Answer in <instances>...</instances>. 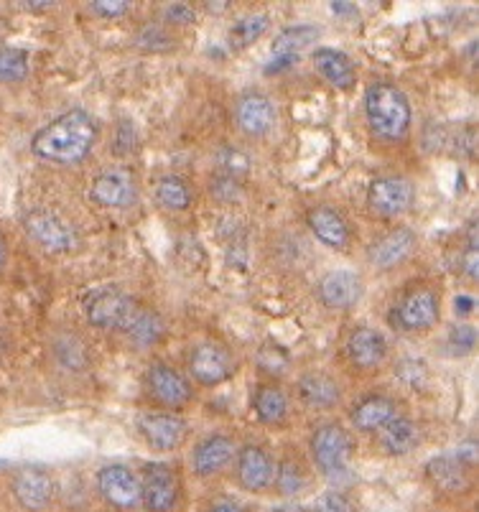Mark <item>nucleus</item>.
<instances>
[{"instance_id":"obj_42","label":"nucleus","mask_w":479,"mask_h":512,"mask_svg":"<svg viewBox=\"0 0 479 512\" xmlns=\"http://www.w3.org/2000/svg\"><path fill=\"white\" fill-rule=\"evenodd\" d=\"M166 21L169 23H179V26H189V23L197 21V13H194L192 6H186V3H171L166 6Z\"/></svg>"},{"instance_id":"obj_25","label":"nucleus","mask_w":479,"mask_h":512,"mask_svg":"<svg viewBox=\"0 0 479 512\" xmlns=\"http://www.w3.org/2000/svg\"><path fill=\"white\" fill-rule=\"evenodd\" d=\"M378 441H380V449H383L388 456H406L418 446V441H421V431H418L416 421H411V418L395 416L393 421H388L383 428H380Z\"/></svg>"},{"instance_id":"obj_46","label":"nucleus","mask_w":479,"mask_h":512,"mask_svg":"<svg viewBox=\"0 0 479 512\" xmlns=\"http://www.w3.org/2000/svg\"><path fill=\"white\" fill-rule=\"evenodd\" d=\"M271 512H306V510L301 505H294V502H288V505L276 507V510H271Z\"/></svg>"},{"instance_id":"obj_27","label":"nucleus","mask_w":479,"mask_h":512,"mask_svg":"<svg viewBox=\"0 0 479 512\" xmlns=\"http://www.w3.org/2000/svg\"><path fill=\"white\" fill-rule=\"evenodd\" d=\"M123 334L130 339L133 347L151 349L166 337V321L164 316L156 314V311L141 309V306H138L136 316L130 319V324L125 327Z\"/></svg>"},{"instance_id":"obj_33","label":"nucleus","mask_w":479,"mask_h":512,"mask_svg":"<svg viewBox=\"0 0 479 512\" xmlns=\"http://www.w3.org/2000/svg\"><path fill=\"white\" fill-rule=\"evenodd\" d=\"M273 479H276L278 492H281V495H286V497L299 495V492L306 487L304 467H301L296 459H291V456H286V459L278 464L276 472H273Z\"/></svg>"},{"instance_id":"obj_32","label":"nucleus","mask_w":479,"mask_h":512,"mask_svg":"<svg viewBox=\"0 0 479 512\" xmlns=\"http://www.w3.org/2000/svg\"><path fill=\"white\" fill-rule=\"evenodd\" d=\"M29 77V54L16 46H0V85H13Z\"/></svg>"},{"instance_id":"obj_16","label":"nucleus","mask_w":479,"mask_h":512,"mask_svg":"<svg viewBox=\"0 0 479 512\" xmlns=\"http://www.w3.org/2000/svg\"><path fill=\"white\" fill-rule=\"evenodd\" d=\"M138 434L153 451H174L186 439V421L171 411H151L138 418Z\"/></svg>"},{"instance_id":"obj_21","label":"nucleus","mask_w":479,"mask_h":512,"mask_svg":"<svg viewBox=\"0 0 479 512\" xmlns=\"http://www.w3.org/2000/svg\"><path fill=\"white\" fill-rule=\"evenodd\" d=\"M296 395L311 411H332L342 403V385L329 372L309 370L299 377Z\"/></svg>"},{"instance_id":"obj_11","label":"nucleus","mask_w":479,"mask_h":512,"mask_svg":"<svg viewBox=\"0 0 479 512\" xmlns=\"http://www.w3.org/2000/svg\"><path fill=\"white\" fill-rule=\"evenodd\" d=\"M138 181L128 169L100 171L90 186V199L97 207L128 209L138 202Z\"/></svg>"},{"instance_id":"obj_43","label":"nucleus","mask_w":479,"mask_h":512,"mask_svg":"<svg viewBox=\"0 0 479 512\" xmlns=\"http://www.w3.org/2000/svg\"><path fill=\"white\" fill-rule=\"evenodd\" d=\"M454 311H457L459 316H469L474 311V299L472 296H457L454 299Z\"/></svg>"},{"instance_id":"obj_6","label":"nucleus","mask_w":479,"mask_h":512,"mask_svg":"<svg viewBox=\"0 0 479 512\" xmlns=\"http://www.w3.org/2000/svg\"><path fill=\"white\" fill-rule=\"evenodd\" d=\"M186 365H189V375H192L194 383L204 385V388L227 383L237 370L235 355L215 339H204V342L194 344Z\"/></svg>"},{"instance_id":"obj_31","label":"nucleus","mask_w":479,"mask_h":512,"mask_svg":"<svg viewBox=\"0 0 479 512\" xmlns=\"http://www.w3.org/2000/svg\"><path fill=\"white\" fill-rule=\"evenodd\" d=\"M268 29H271L268 13H248V16L237 18V23L230 29V46L232 49H248Z\"/></svg>"},{"instance_id":"obj_28","label":"nucleus","mask_w":479,"mask_h":512,"mask_svg":"<svg viewBox=\"0 0 479 512\" xmlns=\"http://www.w3.org/2000/svg\"><path fill=\"white\" fill-rule=\"evenodd\" d=\"M253 411L265 426H278L288 416V395L276 383L258 385L253 395Z\"/></svg>"},{"instance_id":"obj_8","label":"nucleus","mask_w":479,"mask_h":512,"mask_svg":"<svg viewBox=\"0 0 479 512\" xmlns=\"http://www.w3.org/2000/svg\"><path fill=\"white\" fill-rule=\"evenodd\" d=\"M23 230L46 253L62 255L74 250V245H77V235H74L72 227L59 220L57 214L46 212V209H31L23 217Z\"/></svg>"},{"instance_id":"obj_45","label":"nucleus","mask_w":479,"mask_h":512,"mask_svg":"<svg viewBox=\"0 0 479 512\" xmlns=\"http://www.w3.org/2000/svg\"><path fill=\"white\" fill-rule=\"evenodd\" d=\"M332 13H339V18H357L355 3H332Z\"/></svg>"},{"instance_id":"obj_41","label":"nucleus","mask_w":479,"mask_h":512,"mask_svg":"<svg viewBox=\"0 0 479 512\" xmlns=\"http://www.w3.org/2000/svg\"><path fill=\"white\" fill-rule=\"evenodd\" d=\"M90 8L100 18H120L130 11V3H125V0H110V3H105V0H95V3H90Z\"/></svg>"},{"instance_id":"obj_13","label":"nucleus","mask_w":479,"mask_h":512,"mask_svg":"<svg viewBox=\"0 0 479 512\" xmlns=\"http://www.w3.org/2000/svg\"><path fill=\"white\" fill-rule=\"evenodd\" d=\"M11 492L23 510L39 512L51 505L54 492H57V484H54V477L49 474V469L21 467L16 474H13Z\"/></svg>"},{"instance_id":"obj_14","label":"nucleus","mask_w":479,"mask_h":512,"mask_svg":"<svg viewBox=\"0 0 479 512\" xmlns=\"http://www.w3.org/2000/svg\"><path fill=\"white\" fill-rule=\"evenodd\" d=\"M418 248V235L411 227H395L367 248V263L378 271H390L406 263Z\"/></svg>"},{"instance_id":"obj_29","label":"nucleus","mask_w":479,"mask_h":512,"mask_svg":"<svg viewBox=\"0 0 479 512\" xmlns=\"http://www.w3.org/2000/svg\"><path fill=\"white\" fill-rule=\"evenodd\" d=\"M316 36H319V29L311 26V23H296V26L278 31L271 46L273 59H299L301 51L309 49L316 41Z\"/></svg>"},{"instance_id":"obj_1","label":"nucleus","mask_w":479,"mask_h":512,"mask_svg":"<svg viewBox=\"0 0 479 512\" xmlns=\"http://www.w3.org/2000/svg\"><path fill=\"white\" fill-rule=\"evenodd\" d=\"M97 123L85 110H69L51 120L31 138L36 158L54 166H77L92 153L97 143Z\"/></svg>"},{"instance_id":"obj_47","label":"nucleus","mask_w":479,"mask_h":512,"mask_svg":"<svg viewBox=\"0 0 479 512\" xmlns=\"http://www.w3.org/2000/svg\"><path fill=\"white\" fill-rule=\"evenodd\" d=\"M6 260H8V248H6V240H3V237H0V268H3V265H6Z\"/></svg>"},{"instance_id":"obj_12","label":"nucleus","mask_w":479,"mask_h":512,"mask_svg":"<svg viewBox=\"0 0 479 512\" xmlns=\"http://www.w3.org/2000/svg\"><path fill=\"white\" fill-rule=\"evenodd\" d=\"M146 388L158 406L169 408V411L184 408L194 395L189 380L176 367L166 365V362H156V365L148 367Z\"/></svg>"},{"instance_id":"obj_37","label":"nucleus","mask_w":479,"mask_h":512,"mask_svg":"<svg viewBox=\"0 0 479 512\" xmlns=\"http://www.w3.org/2000/svg\"><path fill=\"white\" fill-rule=\"evenodd\" d=\"M314 512H355L352 510L350 497L339 490H327L316 497Z\"/></svg>"},{"instance_id":"obj_39","label":"nucleus","mask_w":479,"mask_h":512,"mask_svg":"<svg viewBox=\"0 0 479 512\" xmlns=\"http://www.w3.org/2000/svg\"><path fill=\"white\" fill-rule=\"evenodd\" d=\"M133 148H136V128H133L130 120H123V123L118 125V133H115L113 151L118 153V156H128Z\"/></svg>"},{"instance_id":"obj_17","label":"nucleus","mask_w":479,"mask_h":512,"mask_svg":"<svg viewBox=\"0 0 479 512\" xmlns=\"http://www.w3.org/2000/svg\"><path fill=\"white\" fill-rule=\"evenodd\" d=\"M362 296H365V281H362L360 273L347 271V268L329 271L327 276L319 281V301H322L327 309H355L362 301Z\"/></svg>"},{"instance_id":"obj_35","label":"nucleus","mask_w":479,"mask_h":512,"mask_svg":"<svg viewBox=\"0 0 479 512\" xmlns=\"http://www.w3.org/2000/svg\"><path fill=\"white\" fill-rule=\"evenodd\" d=\"M446 347L451 355H469L477 347V332L472 324H454L446 334Z\"/></svg>"},{"instance_id":"obj_15","label":"nucleus","mask_w":479,"mask_h":512,"mask_svg":"<svg viewBox=\"0 0 479 512\" xmlns=\"http://www.w3.org/2000/svg\"><path fill=\"white\" fill-rule=\"evenodd\" d=\"M276 105L263 92H245L235 102V123L250 138H263L276 128Z\"/></svg>"},{"instance_id":"obj_5","label":"nucleus","mask_w":479,"mask_h":512,"mask_svg":"<svg viewBox=\"0 0 479 512\" xmlns=\"http://www.w3.org/2000/svg\"><path fill=\"white\" fill-rule=\"evenodd\" d=\"M441 304H439V293L434 288H413L406 296L395 301V306L390 309L388 321L390 327H395L398 332H426L439 321Z\"/></svg>"},{"instance_id":"obj_19","label":"nucleus","mask_w":479,"mask_h":512,"mask_svg":"<svg viewBox=\"0 0 479 512\" xmlns=\"http://www.w3.org/2000/svg\"><path fill=\"white\" fill-rule=\"evenodd\" d=\"M273 456L258 444H245L243 449L235 454V474L237 484L248 492H263L268 490V484L273 482Z\"/></svg>"},{"instance_id":"obj_9","label":"nucleus","mask_w":479,"mask_h":512,"mask_svg":"<svg viewBox=\"0 0 479 512\" xmlns=\"http://www.w3.org/2000/svg\"><path fill=\"white\" fill-rule=\"evenodd\" d=\"M102 500L115 510H136L141 505V479L123 464H105L95 477Z\"/></svg>"},{"instance_id":"obj_36","label":"nucleus","mask_w":479,"mask_h":512,"mask_svg":"<svg viewBox=\"0 0 479 512\" xmlns=\"http://www.w3.org/2000/svg\"><path fill=\"white\" fill-rule=\"evenodd\" d=\"M209 192L215 194V199H220V202H240L245 194V189H243V181L240 179L217 174L215 179H212V184H209Z\"/></svg>"},{"instance_id":"obj_18","label":"nucleus","mask_w":479,"mask_h":512,"mask_svg":"<svg viewBox=\"0 0 479 512\" xmlns=\"http://www.w3.org/2000/svg\"><path fill=\"white\" fill-rule=\"evenodd\" d=\"M426 479L444 495H464V492L472 490L474 467H469L454 451H449V454H439L429 459Z\"/></svg>"},{"instance_id":"obj_24","label":"nucleus","mask_w":479,"mask_h":512,"mask_svg":"<svg viewBox=\"0 0 479 512\" xmlns=\"http://www.w3.org/2000/svg\"><path fill=\"white\" fill-rule=\"evenodd\" d=\"M306 222H309V230L314 232V237L322 245L334 250H344L352 240V230L347 225V220L342 217V212H337L334 207H314L306 214Z\"/></svg>"},{"instance_id":"obj_26","label":"nucleus","mask_w":479,"mask_h":512,"mask_svg":"<svg viewBox=\"0 0 479 512\" xmlns=\"http://www.w3.org/2000/svg\"><path fill=\"white\" fill-rule=\"evenodd\" d=\"M398 416V408H395V400L388 395H367L352 408V423L355 428L365 431V434H375L388 421Z\"/></svg>"},{"instance_id":"obj_38","label":"nucleus","mask_w":479,"mask_h":512,"mask_svg":"<svg viewBox=\"0 0 479 512\" xmlns=\"http://www.w3.org/2000/svg\"><path fill=\"white\" fill-rule=\"evenodd\" d=\"M398 377H401L408 388L416 390L426 385V380H429V370H426V365H423L421 360H403L401 367H398Z\"/></svg>"},{"instance_id":"obj_3","label":"nucleus","mask_w":479,"mask_h":512,"mask_svg":"<svg viewBox=\"0 0 479 512\" xmlns=\"http://www.w3.org/2000/svg\"><path fill=\"white\" fill-rule=\"evenodd\" d=\"M309 449L311 459H314V467L319 469V474L324 479H329V482H342L344 477H350V462L352 454H355V444H352V436L347 434V428H342L334 421L316 426L309 439Z\"/></svg>"},{"instance_id":"obj_7","label":"nucleus","mask_w":479,"mask_h":512,"mask_svg":"<svg viewBox=\"0 0 479 512\" xmlns=\"http://www.w3.org/2000/svg\"><path fill=\"white\" fill-rule=\"evenodd\" d=\"M416 189L406 176H378L367 186V207L383 220L403 217L413 207Z\"/></svg>"},{"instance_id":"obj_23","label":"nucleus","mask_w":479,"mask_h":512,"mask_svg":"<svg viewBox=\"0 0 479 512\" xmlns=\"http://www.w3.org/2000/svg\"><path fill=\"white\" fill-rule=\"evenodd\" d=\"M311 64L314 69L319 72V77L332 85L334 90H352L357 82V74H355V64L350 62V57L339 49H329V46H322V49H316L311 54Z\"/></svg>"},{"instance_id":"obj_22","label":"nucleus","mask_w":479,"mask_h":512,"mask_svg":"<svg viewBox=\"0 0 479 512\" xmlns=\"http://www.w3.org/2000/svg\"><path fill=\"white\" fill-rule=\"evenodd\" d=\"M237 454V444L232 436L227 434H212L204 436L192 451V469L197 477L207 479L220 474L227 464L235 459Z\"/></svg>"},{"instance_id":"obj_34","label":"nucleus","mask_w":479,"mask_h":512,"mask_svg":"<svg viewBox=\"0 0 479 512\" xmlns=\"http://www.w3.org/2000/svg\"><path fill=\"white\" fill-rule=\"evenodd\" d=\"M217 169H220L222 176H232V179L243 181L250 174V169H253V164H250V158L240 148L227 146L217 151Z\"/></svg>"},{"instance_id":"obj_40","label":"nucleus","mask_w":479,"mask_h":512,"mask_svg":"<svg viewBox=\"0 0 479 512\" xmlns=\"http://www.w3.org/2000/svg\"><path fill=\"white\" fill-rule=\"evenodd\" d=\"M462 273L469 278V281H477L479 265H477V237H474V230L469 232L467 248L462 253Z\"/></svg>"},{"instance_id":"obj_44","label":"nucleus","mask_w":479,"mask_h":512,"mask_svg":"<svg viewBox=\"0 0 479 512\" xmlns=\"http://www.w3.org/2000/svg\"><path fill=\"white\" fill-rule=\"evenodd\" d=\"M209 512H243V505L237 500H220L209 507Z\"/></svg>"},{"instance_id":"obj_4","label":"nucleus","mask_w":479,"mask_h":512,"mask_svg":"<svg viewBox=\"0 0 479 512\" xmlns=\"http://www.w3.org/2000/svg\"><path fill=\"white\" fill-rule=\"evenodd\" d=\"M82 309H85V316L92 327L125 332L130 319L136 316L138 304L120 288L105 286L87 293L85 301H82Z\"/></svg>"},{"instance_id":"obj_30","label":"nucleus","mask_w":479,"mask_h":512,"mask_svg":"<svg viewBox=\"0 0 479 512\" xmlns=\"http://www.w3.org/2000/svg\"><path fill=\"white\" fill-rule=\"evenodd\" d=\"M156 199L161 207L171 209V212H184V209L192 207L194 194L184 179H179V176L174 174H166L158 179Z\"/></svg>"},{"instance_id":"obj_2","label":"nucleus","mask_w":479,"mask_h":512,"mask_svg":"<svg viewBox=\"0 0 479 512\" xmlns=\"http://www.w3.org/2000/svg\"><path fill=\"white\" fill-rule=\"evenodd\" d=\"M365 118L380 141L398 143L411 130V102L401 87L390 85V82H375L365 92Z\"/></svg>"},{"instance_id":"obj_20","label":"nucleus","mask_w":479,"mask_h":512,"mask_svg":"<svg viewBox=\"0 0 479 512\" xmlns=\"http://www.w3.org/2000/svg\"><path fill=\"white\" fill-rule=\"evenodd\" d=\"M344 349H347V357L357 370H375L388 360V339L375 327L352 329L347 342H344Z\"/></svg>"},{"instance_id":"obj_10","label":"nucleus","mask_w":479,"mask_h":512,"mask_svg":"<svg viewBox=\"0 0 479 512\" xmlns=\"http://www.w3.org/2000/svg\"><path fill=\"white\" fill-rule=\"evenodd\" d=\"M179 502V477L164 462H151L143 467L141 505L148 512H171Z\"/></svg>"}]
</instances>
